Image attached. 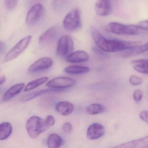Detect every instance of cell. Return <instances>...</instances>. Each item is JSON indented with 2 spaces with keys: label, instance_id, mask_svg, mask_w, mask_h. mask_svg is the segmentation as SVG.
Wrapping results in <instances>:
<instances>
[{
  "label": "cell",
  "instance_id": "4fadbf2b",
  "mask_svg": "<svg viewBox=\"0 0 148 148\" xmlns=\"http://www.w3.org/2000/svg\"><path fill=\"white\" fill-rule=\"evenodd\" d=\"M58 27H52L48 28L41 34L39 39V43L42 45H48L55 40L58 32Z\"/></svg>",
  "mask_w": 148,
  "mask_h": 148
},
{
  "label": "cell",
  "instance_id": "603a6c76",
  "mask_svg": "<svg viewBox=\"0 0 148 148\" xmlns=\"http://www.w3.org/2000/svg\"><path fill=\"white\" fill-rule=\"evenodd\" d=\"M48 79V78L47 77H43L31 81L26 86L24 89V91L28 92L46 83Z\"/></svg>",
  "mask_w": 148,
  "mask_h": 148
},
{
  "label": "cell",
  "instance_id": "ba28073f",
  "mask_svg": "<svg viewBox=\"0 0 148 148\" xmlns=\"http://www.w3.org/2000/svg\"><path fill=\"white\" fill-rule=\"evenodd\" d=\"M76 84L75 79L71 77H59L54 78L47 82V86L51 89L61 90L73 86Z\"/></svg>",
  "mask_w": 148,
  "mask_h": 148
},
{
  "label": "cell",
  "instance_id": "9c48e42d",
  "mask_svg": "<svg viewBox=\"0 0 148 148\" xmlns=\"http://www.w3.org/2000/svg\"><path fill=\"white\" fill-rule=\"evenodd\" d=\"M53 63V61L51 58L43 57L32 64L28 68V71L30 73H36L47 70L51 67Z\"/></svg>",
  "mask_w": 148,
  "mask_h": 148
},
{
  "label": "cell",
  "instance_id": "7402d4cb",
  "mask_svg": "<svg viewBox=\"0 0 148 148\" xmlns=\"http://www.w3.org/2000/svg\"><path fill=\"white\" fill-rule=\"evenodd\" d=\"M105 106L100 103H92L88 106L86 109V112L90 115H97L104 112Z\"/></svg>",
  "mask_w": 148,
  "mask_h": 148
},
{
  "label": "cell",
  "instance_id": "e575fe53",
  "mask_svg": "<svg viewBox=\"0 0 148 148\" xmlns=\"http://www.w3.org/2000/svg\"><path fill=\"white\" fill-rule=\"evenodd\" d=\"M147 54H148V52H147Z\"/></svg>",
  "mask_w": 148,
  "mask_h": 148
},
{
  "label": "cell",
  "instance_id": "1f68e13d",
  "mask_svg": "<svg viewBox=\"0 0 148 148\" xmlns=\"http://www.w3.org/2000/svg\"><path fill=\"white\" fill-rule=\"evenodd\" d=\"M146 62H148V58L134 60H132L131 64H142V63H146Z\"/></svg>",
  "mask_w": 148,
  "mask_h": 148
},
{
  "label": "cell",
  "instance_id": "83f0119b",
  "mask_svg": "<svg viewBox=\"0 0 148 148\" xmlns=\"http://www.w3.org/2000/svg\"><path fill=\"white\" fill-rule=\"evenodd\" d=\"M73 126L69 122L64 123L62 126V130L64 133L69 134L72 131Z\"/></svg>",
  "mask_w": 148,
  "mask_h": 148
},
{
  "label": "cell",
  "instance_id": "44dd1931",
  "mask_svg": "<svg viewBox=\"0 0 148 148\" xmlns=\"http://www.w3.org/2000/svg\"><path fill=\"white\" fill-rule=\"evenodd\" d=\"M64 71L71 74H82L90 71V68L86 66L72 65L67 66L64 69Z\"/></svg>",
  "mask_w": 148,
  "mask_h": 148
},
{
  "label": "cell",
  "instance_id": "f1b7e54d",
  "mask_svg": "<svg viewBox=\"0 0 148 148\" xmlns=\"http://www.w3.org/2000/svg\"><path fill=\"white\" fill-rule=\"evenodd\" d=\"M45 121L46 123L49 127L53 125L55 123V119L52 116H51V115H49V116H47L46 118Z\"/></svg>",
  "mask_w": 148,
  "mask_h": 148
},
{
  "label": "cell",
  "instance_id": "d6a6232c",
  "mask_svg": "<svg viewBox=\"0 0 148 148\" xmlns=\"http://www.w3.org/2000/svg\"><path fill=\"white\" fill-rule=\"evenodd\" d=\"M0 46H1V53H2L4 52L5 51L6 44L4 42L1 41Z\"/></svg>",
  "mask_w": 148,
  "mask_h": 148
},
{
  "label": "cell",
  "instance_id": "d4e9b609",
  "mask_svg": "<svg viewBox=\"0 0 148 148\" xmlns=\"http://www.w3.org/2000/svg\"><path fill=\"white\" fill-rule=\"evenodd\" d=\"M129 82L132 86L140 85L143 83V80L141 78L136 75H132L129 79Z\"/></svg>",
  "mask_w": 148,
  "mask_h": 148
},
{
  "label": "cell",
  "instance_id": "5bb4252c",
  "mask_svg": "<svg viewBox=\"0 0 148 148\" xmlns=\"http://www.w3.org/2000/svg\"><path fill=\"white\" fill-rule=\"evenodd\" d=\"M25 86V84L23 83L14 85L4 93L1 101L3 103L8 102L21 92Z\"/></svg>",
  "mask_w": 148,
  "mask_h": 148
},
{
  "label": "cell",
  "instance_id": "3957f363",
  "mask_svg": "<svg viewBox=\"0 0 148 148\" xmlns=\"http://www.w3.org/2000/svg\"><path fill=\"white\" fill-rule=\"evenodd\" d=\"M139 29L136 25H124L115 22L109 23L106 27L107 32L118 35H135L137 33Z\"/></svg>",
  "mask_w": 148,
  "mask_h": 148
},
{
  "label": "cell",
  "instance_id": "8992f818",
  "mask_svg": "<svg viewBox=\"0 0 148 148\" xmlns=\"http://www.w3.org/2000/svg\"><path fill=\"white\" fill-rule=\"evenodd\" d=\"M74 49V42L72 38L68 35L60 37L57 44L56 53L58 56L64 57L72 53Z\"/></svg>",
  "mask_w": 148,
  "mask_h": 148
},
{
  "label": "cell",
  "instance_id": "6da1fadb",
  "mask_svg": "<svg viewBox=\"0 0 148 148\" xmlns=\"http://www.w3.org/2000/svg\"><path fill=\"white\" fill-rule=\"evenodd\" d=\"M92 37L97 47L101 51L105 52H115L123 51L129 50L142 44L141 41H128L118 39H108L95 27L91 28Z\"/></svg>",
  "mask_w": 148,
  "mask_h": 148
},
{
  "label": "cell",
  "instance_id": "ac0fdd59",
  "mask_svg": "<svg viewBox=\"0 0 148 148\" xmlns=\"http://www.w3.org/2000/svg\"><path fill=\"white\" fill-rule=\"evenodd\" d=\"M61 90H56L53 89H45V90H40L36 91L33 92L31 93H28L26 95H24L21 98V101L22 102H26L30 101L31 99L37 97L48 93V92H52L61 91Z\"/></svg>",
  "mask_w": 148,
  "mask_h": 148
},
{
  "label": "cell",
  "instance_id": "4316f807",
  "mask_svg": "<svg viewBox=\"0 0 148 148\" xmlns=\"http://www.w3.org/2000/svg\"><path fill=\"white\" fill-rule=\"evenodd\" d=\"M143 97V92L141 90L138 89L135 90L133 92V97L136 102H139L141 101Z\"/></svg>",
  "mask_w": 148,
  "mask_h": 148
},
{
  "label": "cell",
  "instance_id": "7c38bea8",
  "mask_svg": "<svg viewBox=\"0 0 148 148\" xmlns=\"http://www.w3.org/2000/svg\"><path fill=\"white\" fill-rule=\"evenodd\" d=\"M111 148H148V136L124 143Z\"/></svg>",
  "mask_w": 148,
  "mask_h": 148
},
{
  "label": "cell",
  "instance_id": "52a82bcc",
  "mask_svg": "<svg viewBox=\"0 0 148 148\" xmlns=\"http://www.w3.org/2000/svg\"><path fill=\"white\" fill-rule=\"evenodd\" d=\"M45 12V8L42 4H34L29 9L26 17V23L29 26L33 25L40 20Z\"/></svg>",
  "mask_w": 148,
  "mask_h": 148
},
{
  "label": "cell",
  "instance_id": "8fae6325",
  "mask_svg": "<svg viewBox=\"0 0 148 148\" xmlns=\"http://www.w3.org/2000/svg\"><path fill=\"white\" fill-rule=\"evenodd\" d=\"M95 10L97 15L106 16L111 13L112 10V1L108 0H99L95 3Z\"/></svg>",
  "mask_w": 148,
  "mask_h": 148
},
{
  "label": "cell",
  "instance_id": "5b68a950",
  "mask_svg": "<svg viewBox=\"0 0 148 148\" xmlns=\"http://www.w3.org/2000/svg\"><path fill=\"white\" fill-rule=\"evenodd\" d=\"M63 25L66 30L73 31L77 30L81 25L80 12L78 8L69 12L63 21Z\"/></svg>",
  "mask_w": 148,
  "mask_h": 148
},
{
  "label": "cell",
  "instance_id": "2e32d148",
  "mask_svg": "<svg viewBox=\"0 0 148 148\" xmlns=\"http://www.w3.org/2000/svg\"><path fill=\"white\" fill-rule=\"evenodd\" d=\"M146 51H148V42L144 45H140L129 50L123 51L119 55L121 58H126Z\"/></svg>",
  "mask_w": 148,
  "mask_h": 148
},
{
  "label": "cell",
  "instance_id": "836d02e7",
  "mask_svg": "<svg viewBox=\"0 0 148 148\" xmlns=\"http://www.w3.org/2000/svg\"><path fill=\"white\" fill-rule=\"evenodd\" d=\"M6 80V77L5 76H2L0 78V85H2Z\"/></svg>",
  "mask_w": 148,
  "mask_h": 148
},
{
  "label": "cell",
  "instance_id": "9a60e30c",
  "mask_svg": "<svg viewBox=\"0 0 148 148\" xmlns=\"http://www.w3.org/2000/svg\"><path fill=\"white\" fill-rule=\"evenodd\" d=\"M90 56L86 52L78 51L73 52L66 56V61L72 63H81L88 61Z\"/></svg>",
  "mask_w": 148,
  "mask_h": 148
},
{
  "label": "cell",
  "instance_id": "ffe728a7",
  "mask_svg": "<svg viewBox=\"0 0 148 148\" xmlns=\"http://www.w3.org/2000/svg\"><path fill=\"white\" fill-rule=\"evenodd\" d=\"M12 124L8 122L1 123L0 125V140H5L9 137L12 132Z\"/></svg>",
  "mask_w": 148,
  "mask_h": 148
},
{
  "label": "cell",
  "instance_id": "cb8c5ba5",
  "mask_svg": "<svg viewBox=\"0 0 148 148\" xmlns=\"http://www.w3.org/2000/svg\"><path fill=\"white\" fill-rule=\"evenodd\" d=\"M135 71L144 74H148V62L134 65Z\"/></svg>",
  "mask_w": 148,
  "mask_h": 148
},
{
  "label": "cell",
  "instance_id": "f546056e",
  "mask_svg": "<svg viewBox=\"0 0 148 148\" xmlns=\"http://www.w3.org/2000/svg\"><path fill=\"white\" fill-rule=\"evenodd\" d=\"M139 29L148 31V20L140 21L138 25Z\"/></svg>",
  "mask_w": 148,
  "mask_h": 148
},
{
  "label": "cell",
  "instance_id": "4dcf8cb0",
  "mask_svg": "<svg viewBox=\"0 0 148 148\" xmlns=\"http://www.w3.org/2000/svg\"><path fill=\"white\" fill-rule=\"evenodd\" d=\"M139 117L144 122L148 124V110H143L139 114Z\"/></svg>",
  "mask_w": 148,
  "mask_h": 148
},
{
  "label": "cell",
  "instance_id": "e0dca14e",
  "mask_svg": "<svg viewBox=\"0 0 148 148\" xmlns=\"http://www.w3.org/2000/svg\"><path fill=\"white\" fill-rule=\"evenodd\" d=\"M73 105L67 101H61L55 106L56 111L60 115L64 116L70 115L74 110Z\"/></svg>",
  "mask_w": 148,
  "mask_h": 148
},
{
  "label": "cell",
  "instance_id": "d6986e66",
  "mask_svg": "<svg viewBox=\"0 0 148 148\" xmlns=\"http://www.w3.org/2000/svg\"><path fill=\"white\" fill-rule=\"evenodd\" d=\"M47 143L48 148H59L63 145V139L58 134L52 133L48 136Z\"/></svg>",
  "mask_w": 148,
  "mask_h": 148
},
{
  "label": "cell",
  "instance_id": "30bf717a",
  "mask_svg": "<svg viewBox=\"0 0 148 148\" xmlns=\"http://www.w3.org/2000/svg\"><path fill=\"white\" fill-rule=\"evenodd\" d=\"M105 133V129L101 124L93 123L88 127L86 132L87 138L93 140L102 137Z\"/></svg>",
  "mask_w": 148,
  "mask_h": 148
},
{
  "label": "cell",
  "instance_id": "277c9868",
  "mask_svg": "<svg viewBox=\"0 0 148 148\" xmlns=\"http://www.w3.org/2000/svg\"><path fill=\"white\" fill-rule=\"evenodd\" d=\"M32 38V36L29 35L21 40L6 54L4 62H9L19 57L27 48L31 43Z\"/></svg>",
  "mask_w": 148,
  "mask_h": 148
},
{
  "label": "cell",
  "instance_id": "7a4b0ae2",
  "mask_svg": "<svg viewBox=\"0 0 148 148\" xmlns=\"http://www.w3.org/2000/svg\"><path fill=\"white\" fill-rule=\"evenodd\" d=\"M27 131L29 136L36 138L41 133L45 132L48 128L45 120L38 116H32L27 121Z\"/></svg>",
  "mask_w": 148,
  "mask_h": 148
},
{
  "label": "cell",
  "instance_id": "484cf974",
  "mask_svg": "<svg viewBox=\"0 0 148 148\" xmlns=\"http://www.w3.org/2000/svg\"><path fill=\"white\" fill-rule=\"evenodd\" d=\"M18 1H12V0H5L4 1L5 6L8 10H13L18 5Z\"/></svg>",
  "mask_w": 148,
  "mask_h": 148
}]
</instances>
